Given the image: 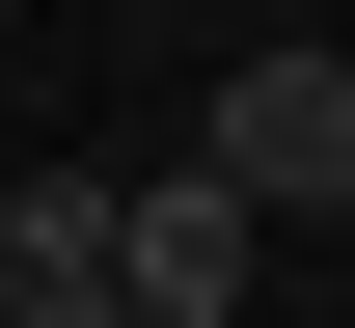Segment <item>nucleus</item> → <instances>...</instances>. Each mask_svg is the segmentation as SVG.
Segmentation results:
<instances>
[{
  "label": "nucleus",
  "mask_w": 355,
  "mask_h": 328,
  "mask_svg": "<svg viewBox=\"0 0 355 328\" xmlns=\"http://www.w3.org/2000/svg\"><path fill=\"white\" fill-rule=\"evenodd\" d=\"M191 164L246 191V219H355V55H219V110H191Z\"/></svg>",
  "instance_id": "nucleus-1"
},
{
  "label": "nucleus",
  "mask_w": 355,
  "mask_h": 328,
  "mask_svg": "<svg viewBox=\"0 0 355 328\" xmlns=\"http://www.w3.org/2000/svg\"><path fill=\"white\" fill-rule=\"evenodd\" d=\"M110 301L137 328H273V219H246L219 164H137L110 191Z\"/></svg>",
  "instance_id": "nucleus-2"
},
{
  "label": "nucleus",
  "mask_w": 355,
  "mask_h": 328,
  "mask_svg": "<svg viewBox=\"0 0 355 328\" xmlns=\"http://www.w3.org/2000/svg\"><path fill=\"white\" fill-rule=\"evenodd\" d=\"M273 328H328V301H273Z\"/></svg>",
  "instance_id": "nucleus-4"
},
{
  "label": "nucleus",
  "mask_w": 355,
  "mask_h": 328,
  "mask_svg": "<svg viewBox=\"0 0 355 328\" xmlns=\"http://www.w3.org/2000/svg\"><path fill=\"white\" fill-rule=\"evenodd\" d=\"M328 328H355V301H328Z\"/></svg>",
  "instance_id": "nucleus-5"
},
{
  "label": "nucleus",
  "mask_w": 355,
  "mask_h": 328,
  "mask_svg": "<svg viewBox=\"0 0 355 328\" xmlns=\"http://www.w3.org/2000/svg\"><path fill=\"white\" fill-rule=\"evenodd\" d=\"M0 328H28V219H0Z\"/></svg>",
  "instance_id": "nucleus-3"
}]
</instances>
